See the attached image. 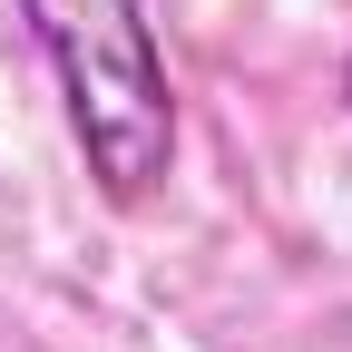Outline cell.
I'll return each mask as SVG.
<instances>
[{"label": "cell", "instance_id": "6da1fadb", "mask_svg": "<svg viewBox=\"0 0 352 352\" xmlns=\"http://www.w3.org/2000/svg\"><path fill=\"white\" fill-rule=\"evenodd\" d=\"M30 39L59 69V98L78 127V157L108 206H138L176 166V88L157 59V30L138 0H20Z\"/></svg>", "mask_w": 352, "mask_h": 352}, {"label": "cell", "instance_id": "7a4b0ae2", "mask_svg": "<svg viewBox=\"0 0 352 352\" xmlns=\"http://www.w3.org/2000/svg\"><path fill=\"white\" fill-rule=\"evenodd\" d=\"M342 98H352V69H342Z\"/></svg>", "mask_w": 352, "mask_h": 352}]
</instances>
